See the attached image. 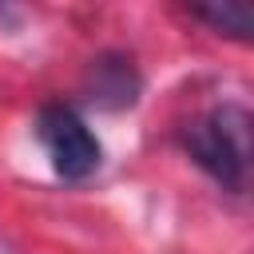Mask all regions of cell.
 Segmentation results:
<instances>
[{
  "instance_id": "obj_4",
  "label": "cell",
  "mask_w": 254,
  "mask_h": 254,
  "mask_svg": "<svg viewBox=\"0 0 254 254\" xmlns=\"http://www.w3.org/2000/svg\"><path fill=\"white\" fill-rule=\"evenodd\" d=\"M190 16H194V20H202V24H210L214 32H222V36H230V40H250V32H254V20H250V12H246V8H230V4H202V8H190Z\"/></svg>"
},
{
  "instance_id": "obj_3",
  "label": "cell",
  "mask_w": 254,
  "mask_h": 254,
  "mask_svg": "<svg viewBox=\"0 0 254 254\" xmlns=\"http://www.w3.org/2000/svg\"><path fill=\"white\" fill-rule=\"evenodd\" d=\"M87 99L107 111L131 107L139 99V71L131 67V60L127 56H99L87 71Z\"/></svg>"
},
{
  "instance_id": "obj_2",
  "label": "cell",
  "mask_w": 254,
  "mask_h": 254,
  "mask_svg": "<svg viewBox=\"0 0 254 254\" xmlns=\"http://www.w3.org/2000/svg\"><path fill=\"white\" fill-rule=\"evenodd\" d=\"M36 135L56 167L60 179L67 183H79L87 175L99 171V159H103V147L95 139V131L83 123L79 111H71L67 103H48L40 107L36 115Z\"/></svg>"
},
{
  "instance_id": "obj_1",
  "label": "cell",
  "mask_w": 254,
  "mask_h": 254,
  "mask_svg": "<svg viewBox=\"0 0 254 254\" xmlns=\"http://www.w3.org/2000/svg\"><path fill=\"white\" fill-rule=\"evenodd\" d=\"M187 155L226 190H242L250 175V111L238 103L210 107L183 131Z\"/></svg>"
}]
</instances>
